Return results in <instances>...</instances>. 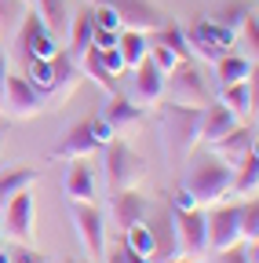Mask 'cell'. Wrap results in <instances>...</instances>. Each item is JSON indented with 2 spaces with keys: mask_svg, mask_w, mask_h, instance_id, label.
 Here are the masks:
<instances>
[{
  "mask_svg": "<svg viewBox=\"0 0 259 263\" xmlns=\"http://www.w3.org/2000/svg\"><path fill=\"white\" fill-rule=\"evenodd\" d=\"M230 183H234V168L226 164L223 157L215 154H197L190 164V172L183 179V190L193 197V205H215L219 197L230 194Z\"/></svg>",
  "mask_w": 259,
  "mask_h": 263,
  "instance_id": "obj_1",
  "label": "cell"
},
{
  "mask_svg": "<svg viewBox=\"0 0 259 263\" xmlns=\"http://www.w3.org/2000/svg\"><path fill=\"white\" fill-rule=\"evenodd\" d=\"M197 124H201V106H175L168 103L161 110V128H165V139L179 157H190L197 146Z\"/></svg>",
  "mask_w": 259,
  "mask_h": 263,
  "instance_id": "obj_2",
  "label": "cell"
},
{
  "mask_svg": "<svg viewBox=\"0 0 259 263\" xmlns=\"http://www.w3.org/2000/svg\"><path fill=\"white\" fill-rule=\"evenodd\" d=\"M172 238H175V256L208 259V227H205L201 209H175L172 212Z\"/></svg>",
  "mask_w": 259,
  "mask_h": 263,
  "instance_id": "obj_3",
  "label": "cell"
},
{
  "mask_svg": "<svg viewBox=\"0 0 259 263\" xmlns=\"http://www.w3.org/2000/svg\"><path fill=\"white\" fill-rule=\"evenodd\" d=\"M91 8H110L124 29H139V33H157L168 26V15L153 0H91Z\"/></svg>",
  "mask_w": 259,
  "mask_h": 263,
  "instance_id": "obj_4",
  "label": "cell"
},
{
  "mask_svg": "<svg viewBox=\"0 0 259 263\" xmlns=\"http://www.w3.org/2000/svg\"><path fill=\"white\" fill-rule=\"evenodd\" d=\"M103 150H106V183H110V190H132V186L143 183L146 161H143L132 146L110 139Z\"/></svg>",
  "mask_w": 259,
  "mask_h": 263,
  "instance_id": "obj_5",
  "label": "cell"
},
{
  "mask_svg": "<svg viewBox=\"0 0 259 263\" xmlns=\"http://www.w3.org/2000/svg\"><path fill=\"white\" fill-rule=\"evenodd\" d=\"M183 37H186L190 55L208 59V62L223 59V55H226V48L234 44V33L226 29V26H219L215 18H193V22H190V29H183Z\"/></svg>",
  "mask_w": 259,
  "mask_h": 263,
  "instance_id": "obj_6",
  "label": "cell"
},
{
  "mask_svg": "<svg viewBox=\"0 0 259 263\" xmlns=\"http://www.w3.org/2000/svg\"><path fill=\"white\" fill-rule=\"evenodd\" d=\"M165 91H168V103L175 106H208V88L190 59L175 62V70L165 73Z\"/></svg>",
  "mask_w": 259,
  "mask_h": 263,
  "instance_id": "obj_7",
  "label": "cell"
},
{
  "mask_svg": "<svg viewBox=\"0 0 259 263\" xmlns=\"http://www.w3.org/2000/svg\"><path fill=\"white\" fill-rule=\"evenodd\" d=\"M70 216H73V227L88 249L91 259H103L106 256V223H103V212L95 201H70Z\"/></svg>",
  "mask_w": 259,
  "mask_h": 263,
  "instance_id": "obj_8",
  "label": "cell"
},
{
  "mask_svg": "<svg viewBox=\"0 0 259 263\" xmlns=\"http://www.w3.org/2000/svg\"><path fill=\"white\" fill-rule=\"evenodd\" d=\"M15 48H18L22 66H26L29 59H51V55L58 51V37H55V33H48V26L41 22V15H37V11H26Z\"/></svg>",
  "mask_w": 259,
  "mask_h": 263,
  "instance_id": "obj_9",
  "label": "cell"
},
{
  "mask_svg": "<svg viewBox=\"0 0 259 263\" xmlns=\"http://www.w3.org/2000/svg\"><path fill=\"white\" fill-rule=\"evenodd\" d=\"M0 227H4V234L15 238L18 245H33V234H37V230H33V194L18 190L15 197H8Z\"/></svg>",
  "mask_w": 259,
  "mask_h": 263,
  "instance_id": "obj_10",
  "label": "cell"
},
{
  "mask_svg": "<svg viewBox=\"0 0 259 263\" xmlns=\"http://www.w3.org/2000/svg\"><path fill=\"white\" fill-rule=\"evenodd\" d=\"M41 110H44V95H41L33 84H29L26 77L8 73V77H4V114L26 121V117L41 114Z\"/></svg>",
  "mask_w": 259,
  "mask_h": 263,
  "instance_id": "obj_11",
  "label": "cell"
},
{
  "mask_svg": "<svg viewBox=\"0 0 259 263\" xmlns=\"http://www.w3.org/2000/svg\"><path fill=\"white\" fill-rule=\"evenodd\" d=\"M208 227V256L223 252V249H234L241 241V227H237V205H219L212 209V216H205Z\"/></svg>",
  "mask_w": 259,
  "mask_h": 263,
  "instance_id": "obj_12",
  "label": "cell"
},
{
  "mask_svg": "<svg viewBox=\"0 0 259 263\" xmlns=\"http://www.w3.org/2000/svg\"><path fill=\"white\" fill-rule=\"evenodd\" d=\"M51 73H55V84H51V95H48V99H55V103H66V99H73L77 81H81V66L70 59L66 48H58V51L51 55Z\"/></svg>",
  "mask_w": 259,
  "mask_h": 263,
  "instance_id": "obj_13",
  "label": "cell"
},
{
  "mask_svg": "<svg viewBox=\"0 0 259 263\" xmlns=\"http://www.w3.org/2000/svg\"><path fill=\"white\" fill-rule=\"evenodd\" d=\"M248 150H255V128H237V124H234L223 139L212 143V154L223 157L226 164H230V168H234V164H237Z\"/></svg>",
  "mask_w": 259,
  "mask_h": 263,
  "instance_id": "obj_14",
  "label": "cell"
},
{
  "mask_svg": "<svg viewBox=\"0 0 259 263\" xmlns=\"http://www.w3.org/2000/svg\"><path fill=\"white\" fill-rule=\"evenodd\" d=\"M165 99V73L157 70L150 59H143L135 66V103L139 106H153Z\"/></svg>",
  "mask_w": 259,
  "mask_h": 263,
  "instance_id": "obj_15",
  "label": "cell"
},
{
  "mask_svg": "<svg viewBox=\"0 0 259 263\" xmlns=\"http://www.w3.org/2000/svg\"><path fill=\"white\" fill-rule=\"evenodd\" d=\"M110 216L121 230H128L132 223H139L146 216V197L132 186V190H113V201H110Z\"/></svg>",
  "mask_w": 259,
  "mask_h": 263,
  "instance_id": "obj_16",
  "label": "cell"
},
{
  "mask_svg": "<svg viewBox=\"0 0 259 263\" xmlns=\"http://www.w3.org/2000/svg\"><path fill=\"white\" fill-rule=\"evenodd\" d=\"M234 124H237V117H234L230 110H226L223 103H219V106H212V103H208V106H201V124H197V139L212 146V143H215V139H223V136H226V132H230Z\"/></svg>",
  "mask_w": 259,
  "mask_h": 263,
  "instance_id": "obj_17",
  "label": "cell"
},
{
  "mask_svg": "<svg viewBox=\"0 0 259 263\" xmlns=\"http://www.w3.org/2000/svg\"><path fill=\"white\" fill-rule=\"evenodd\" d=\"M66 197L70 201H95V172L84 157H73L66 168Z\"/></svg>",
  "mask_w": 259,
  "mask_h": 263,
  "instance_id": "obj_18",
  "label": "cell"
},
{
  "mask_svg": "<svg viewBox=\"0 0 259 263\" xmlns=\"http://www.w3.org/2000/svg\"><path fill=\"white\" fill-rule=\"evenodd\" d=\"M95 150H99V143L91 139L88 121H81V124H73L66 136H62V143L55 146V157H58V161H73V157H88V154H95Z\"/></svg>",
  "mask_w": 259,
  "mask_h": 263,
  "instance_id": "obj_19",
  "label": "cell"
},
{
  "mask_svg": "<svg viewBox=\"0 0 259 263\" xmlns=\"http://www.w3.org/2000/svg\"><path fill=\"white\" fill-rule=\"evenodd\" d=\"M66 33H70V48H66V51H70V59L81 66L84 51L91 48V37H95V18H91V8H81V11H77V18L70 22V29H66Z\"/></svg>",
  "mask_w": 259,
  "mask_h": 263,
  "instance_id": "obj_20",
  "label": "cell"
},
{
  "mask_svg": "<svg viewBox=\"0 0 259 263\" xmlns=\"http://www.w3.org/2000/svg\"><path fill=\"white\" fill-rule=\"evenodd\" d=\"M139 117H143V106H135L132 99H124V95H113L110 103L103 106V121H106L113 132H124V128L139 124Z\"/></svg>",
  "mask_w": 259,
  "mask_h": 263,
  "instance_id": "obj_21",
  "label": "cell"
},
{
  "mask_svg": "<svg viewBox=\"0 0 259 263\" xmlns=\"http://www.w3.org/2000/svg\"><path fill=\"white\" fill-rule=\"evenodd\" d=\"M255 190H259V157H255V150H248V154L234 164V183H230V194L255 197Z\"/></svg>",
  "mask_w": 259,
  "mask_h": 263,
  "instance_id": "obj_22",
  "label": "cell"
},
{
  "mask_svg": "<svg viewBox=\"0 0 259 263\" xmlns=\"http://www.w3.org/2000/svg\"><path fill=\"white\" fill-rule=\"evenodd\" d=\"M223 91V106L230 110L234 117H248L255 110V84L252 81H237V84H226Z\"/></svg>",
  "mask_w": 259,
  "mask_h": 263,
  "instance_id": "obj_23",
  "label": "cell"
},
{
  "mask_svg": "<svg viewBox=\"0 0 259 263\" xmlns=\"http://www.w3.org/2000/svg\"><path fill=\"white\" fill-rule=\"evenodd\" d=\"M33 8H37L41 22L48 26V33L66 37V29H70V8H66V0H33Z\"/></svg>",
  "mask_w": 259,
  "mask_h": 263,
  "instance_id": "obj_24",
  "label": "cell"
},
{
  "mask_svg": "<svg viewBox=\"0 0 259 263\" xmlns=\"http://www.w3.org/2000/svg\"><path fill=\"white\" fill-rule=\"evenodd\" d=\"M117 51H121V59H124V70H135V66L146 59V51H150L146 33H139V29H121Z\"/></svg>",
  "mask_w": 259,
  "mask_h": 263,
  "instance_id": "obj_25",
  "label": "cell"
},
{
  "mask_svg": "<svg viewBox=\"0 0 259 263\" xmlns=\"http://www.w3.org/2000/svg\"><path fill=\"white\" fill-rule=\"evenodd\" d=\"M124 249L128 252H135V256H143V259H153V252H157V234H153V227L150 223H132L124 230Z\"/></svg>",
  "mask_w": 259,
  "mask_h": 263,
  "instance_id": "obj_26",
  "label": "cell"
},
{
  "mask_svg": "<svg viewBox=\"0 0 259 263\" xmlns=\"http://www.w3.org/2000/svg\"><path fill=\"white\" fill-rule=\"evenodd\" d=\"M255 70V62L252 59H241V55H223L215 59V77H219V88L226 84H237V81H248Z\"/></svg>",
  "mask_w": 259,
  "mask_h": 263,
  "instance_id": "obj_27",
  "label": "cell"
},
{
  "mask_svg": "<svg viewBox=\"0 0 259 263\" xmlns=\"http://www.w3.org/2000/svg\"><path fill=\"white\" fill-rule=\"evenodd\" d=\"M81 70L95 81V84H99L103 91H110V95H117V77L106 70V66H103V51L99 48H88L84 51V59H81Z\"/></svg>",
  "mask_w": 259,
  "mask_h": 263,
  "instance_id": "obj_28",
  "label": "cell"
},
{
  "mask_svg": "<svg viewBox=\"0 0 259 263\" xmlns=\"http://www.w3.org/2000/svg\"><path fill=\"white\" fill-rule=\"evenodd\" d=\"M41 176H37V168H11V172H4L0 176V205L8 201V197H15L18 190H29Z\"/></svg>",
  "mask_w": 259,
  "mask_h": 263,
  "instance_id": "obj_29",
  "label": "cell"
},
{
  "mask_svg": "<svg viewBox=\"0 0 259 263\" xmlns=\"http://www.w3.org/2000/svg\"><path fill=\"white\" fill-rule=\"evenodd\" d=\"M237 227H241V241H259V201L245 197V205H237Z\"/></svg>",
  "mask_w": 259,
  "mask_h": 263,
  "instance_id": "obj_30",
  "label": "cell"
},
{
  "mask_svg": "<svg viewBox=\"0 0 259 263\" xmlns=\"http://www.w3.org/2000/svg\"><path fill=\"white\" fill-rule=\"evenodd\" d=\"M157 33H161V44H168V48L175 51V59H179V62L193 59V55H190V48H186V37H183V29H179V26H172V22H168L165 29H157Z\"/></svg>",
  "mask_w": 259,
  "mask_h": 263,
  "instance_id": "obj_31",
  "label": "cell"
},
{
  "mask_svg": "<svg viewBox=\"0 0 259 263\" xmlns=\"http://www.w3.org/2000/svg\"><path fill=\"white\" fill-rule=\"evenodd\" d=\"M29 11V0H0V29L4 26H18Z\"/></svg>",
  "mask_w": 259,
  "mask_h": 263,
  "instance_id": "obj_32",
  "label": "cell"
},
{
  "mask_svg": "<svg viewBox=\"0 0 259 263\" xmlns=\"http://www.w3.org/2000/svg\"><path fill=\"white\" fill-rule=\"evenodd\" d=\"M146 59H150V62L157 66L161 73H168V70H175V62H179V59H175V51H172L168 44H157V48H150V51H146Z\"/></svg>",
  "mask_w": 259,
  "mask_h": 263,
  "instance_id": "obj_33",
  "label": "cell"
},
{
  "mask_svg": "<svg viewBox=\"0 0 259 263\" xmlns=\"http://www.w3.org/2000/svg\"><path fill=\"white\" fill-rule=\"evenodd\" d=\"M248 15H252L248 8H241V4H234V8H226V11H219V18H215V22H219V26H226V29H230V33H237V29H241V22H245Z\"/></svg>",
  "mask_w": 259,
  "mask_h": 263,
  "instance_id": "obj_34",
  "label": "cell"
},
{
  "mask_svg": "<svg viewBox=\"0 0 259 263\" xmlns=\"http://www.w3.org/2000/svg\"><path fill=\"white\" fill-rule=\"evenodd\" d=\"M241 37H245V44L252 51V62H255V55H259V22H255V15H248L241 22Z\"/></svg>",
  "mask_w": 259,
  "mask_h": 263,
  "instance_id": "obj_35",
  "label": "cell"
},
{
  "mask_svg": "<svg viewBox=\"0 0 259 263\" xmlns=\"http://www.w3.org/2000/svg\"><path fill=\"white\" fill-rule=\"evenodd\" d=\"M88 128H91V139L99 143V150H103V146L113 139V128L103 121V114H99V117H88Z\"/></svg>",
  "mask_w": 259,
  "mask_h": 263,
  "instance_id": "obj_36",
  "label": "cell"
},
{
  "mask_svg": "<svg viewBox=\"0 0 259 263\" xmlns=\"http://www.w3.org/2000/svg\"><path fill=\"white\" fill-rule=\"evenodd\" d=\"M91 18H95V26L99 29H113V33H121L124 26H121V18L110 11V8H91Z\"/></svg>",
  "mask_w": 259,
  "mask_h": 263,
  "instance_id": "obj_37",
  "label": "cell"
},
{
  "mask_svg": "<svg viewBox=\"0 0 259 263\" xmlns=\"http://www.w3.org/2000/svg\"><path fill=\"white\" fill-rule=\"evenodd\" d=\"M117 37H121V33H113V29H99V26H95L91 48H99V51H106V48H117Z\"/></svg>",
  "mask_w": 259,
  "mask_h": 263,
  "instance_id": "obj_38",
  "label": "cell"
},
{
  "mask_svg": "<svg viewBox=\"0 0 259 263\" xmlns=\"http://www.w3.org/2000/svg\"><path fill=\"white\" fill-rule=\"evenodd\" d=\"M11 263H48L41 252H33V245H18L15 252H11Z\"/></svg>",
  "mask_w": 259,
  "mask_h": 263,
  "instance_id": "obj_39",
  "label": "cell"
},
{
  "mask_svg": "<svg viewBox=\"0 0 259 263\" xmlns=\"http://www.w3.org/2000/svg\"><path fill=\"white\" fill-rule=\"evenodd\" d=\"M103 66H106L113 77L124 73V59H121V51H117V48H106V51H103Z\"/></svg>",
  "mask_w": 259,
  "mask_h": 263,
  "instance_id": "obj_40",
  "label": "cell"
},
{
  "mask_svg": "<svg viewBox=\"0 0 259 263\" xmlns=\"http://www.w3.org/2000/svg\"><path fill=\"white\" fill-rule=\"evenodd\" d=\"M212 263H248L245 252L234 245V249H223V252H212Z\"/></svg>",
  "mask_w": 259,
  "mask_h": 263,
  "instance_id": "obj_41",
  "label": "cell"
},
{
  "mask_svg": "<svg viewBox=\"0 0 259 263\" xmlns=\"http://www.w3.org/2000/svg\"><path fill=\"white\" fill-rule=\"evenodd\" d=\"M4 77H8V55L0 51V110H4Z\"/></svg>",
  "mask_w": 259,
  "mask_h": 263,
  "instance_id": "obj_42",
  "label": "cell"
},
{
  "mask_svg": "<svg viewBox=\"0 0 259 263\" xmlns=\"http://www.w3.org/2000/svg\"><path fill=\"white\" fill-rule=\"evenodd\" d=\"M175 209H197V205H193V197H190L186 190H179V197H175Z\"/></svg>",
  "mask_w": 259,
  "mask_h": 263,
  "instance_id": "obj_43",
  "label": "cell"
},
{
  "mask_svg": "<svg viewBox=\"0 0 259 263\" xmlns=\"http://www.w3.org/2000/svg\"><path fill=\"white\" fill-rule=\"evenodd\" d=\"M168 263H208V259H186V256H172Z\"/></svg>",
  "mask_w": 259,
  "mask_h": 263,
  "instance_id": "obj_44",
  "label": "cell"
},
{
  "mask_svg": "<svg viewBox=\"0 0 259 263\" xmlns=\"http://www.w3.org/2000/svg\"><path fill=\"white\" fill-rule=\"evenodd\" d=\"M0 263H11V256H8V252H0Z\"/></svg>",
  "mask_w": 259,
  "mask_h": 263,
  "instance_id": "obj_45",
  "label": "cell"
},
{
  "mask_svg": "<svg viewBox=\"0 0 259 263\" xmlns=\"http://www.w3.org/2000/svg\"><path fill=\"white\" fill-rule=\"evenodd\" d=\"M0 238H4V227H0Z\"/></svg>",
  "mask_w": 259,
  "mask_h": 263,
  "instance_id": "obj_46",
  "label": "cell"
},
{
  "mask_svg": "<svg viewBox=\"0 0 259 263\" xmlns=\"http://www.w3.org/2000/svg\"><path fill=\"white\" fill-rule=\"evenodd\" d=\"M0 139H4V128H0Z\"/></svg>",
  "mask_w": 259,
  "mask_h": 263,
  "instance_id": "obj_47",
  "label": "cell"
},
{
  "mask_svg": "<svg viewBox=\"0 0 259 263\" xmlns=\"http://www.w3.org/2000/svg\"><path fill=\"white\" fill-rule=\"evenodd\" d=\"M62 263H73V259H62Z\"/></svg>",
  "mask_w": 259,
  "mask_h": 263,
  "instance_id": "obj_48",
  "label": "cell"
},
{
  "mask_svg": "<svg viewBox=\"0 0 259 263\" xmlns=\"http://www.w3.org/2000/svg\"><path fill=\"white\" fill-rule=\"evenodd\" d=\"M29 8H33V0H29Z\"/></svg>",
  "mask_w": 259,
  "mask_h": 263,
  "instance_id": "obj_49",
  "label": "cell"
}]
</instances>
